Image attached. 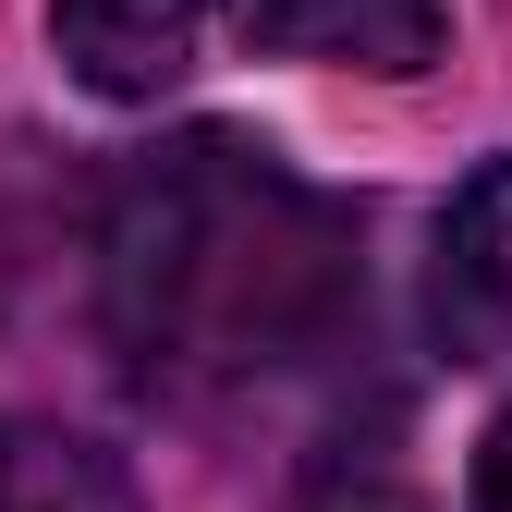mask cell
Instances as JSON below:
<instances>
[{
  "mask_svg": "<svg viewBox=\"0 0 512 512\" xmlns=\"http://www.w3.org/2000/svg\"><path fill=\"white\" fill-rule=\"evenodd\" d=\"M49 37L86 98H171L196 74V0H49Z\"/></svg>",
  "mask_w": 512,
  "mask_h": 512,
  "instance_id": "cell-4",
  "label": "cell"
},
{
  "mask_svg": "<svg viewBox=\"0 0 512 512\" xmlns=\"http://www.w3.org/2000/svg\"><path fill=\"white\" fill-rule=\"evenodd\" d=\"M86 293L135 391L220 415L305 391L366 342V232L281 147L196 122L98 183Z\"/></svg>",
  "mask_w": 512,
  "mask_h": 512,
  "instance_id": "cell-1",
  "label": "cell"
},
{
  "mask_svg": "<svg viewBox=\"0 0 512 512\" xmlns=\"http://www.w3.org/2000/svg\"><path fill=\"white\" fill-rule=\"evenodd\" d=\"M427 342L452 366H512V159H488L427 244Z\"/></svg>",
  "mask_w": 512,
  "mask_h": 512,
  "instance_id": "cell-2",
  "label": "cell"
},
{
  "mask_svg": "<svg viewBox=\"0 0 512 512\" xmlns=\"http://www.w3.org/2000/svg\"><path fill=\"white\" fill-rule=\"evenodd\" d=\"M220 13L269 61H354V74H427L452 37L439 0H220Z\"/></svg>",
  "mask_w": 512,
  "mask_h": 512,
  "instance_id": "cell-3",
  "label": "cell"
},
{
  "mask_svg": "<svg viewBox=\"0 0 512 512\" xmlns=\"http://www.w3.org/2000/svg\"><path fill=\"white\" fill-rule=\"evenodd\" d=\"M293 512H415V464H403V427L366 415V427H330L305 452V488Z\"/></svg>",
  "mask_w": 512,
  "mask_h": 512,
  "instance_id": "cell-6",
  "label": "cell"
},
{
  "mask_svg": "<svg viewBox=\"0 0 512 512\" xmlns=\"http://www.w3.org/2000/svg\"><path fill=\"white\" fill-rule=\"evenodd\" d=\"M464 512H512V415L488 427V452H476V500Z\"/></svg>",
  "mask_w": 512,
  "mask_h": 512,
  "instance_id": "cell-7",
  "label": "cell"
},
{
  "mask_svg": "<svg viewBox=\"0 0 512 512\" xmlns=\"http://www.w3.org/2000/svg\"><path fill=\"white\" fill-rule=\"evenodd\" d=\"M0 512H147V500L98 439L49 415H0Z\"/></svg>",
  "mask_w": 512,
  "mask_h": 512,
  "instance_id": "cell-5",
  "label": "cell"
}]
</instances>
